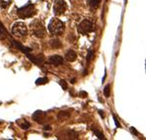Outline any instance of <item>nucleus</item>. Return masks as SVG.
Segmentation results:
<instances>
[{
  "mask_svg": "<svg viewBox=\"0 0 146 140\" xmlns=\"http://www.w3.org/2000/svg\"><path fill=\"white\" fill-rule=\"evenodd\" d=\"M30 29H31L32 34L34 35L36 38L43 39L45 38V35H47V30H45V25L39 19H35L34 21L31 23Z\"/></svg>",
  "mask_w": 146,
  "mask_h": 140,
  "instance_id": "obj_1",
  "label": "nucleus"
},
{
  "mask_svg": "<svg viewBox=\"0 0 146 140\" xmlns=\"http://www.w3.org/2000/svg\"><path fill=\"white\" fill-rule=\"evenodd\" d=\"M64 24L58 19H53L49 24V31L53 36H59L64 32Z\"/></svg>",
  "mask_w": 146,
  "mask_h": 140,
  "instance_id": "obj_2",
  "label": "nucleus"
},
{
  "mask_svg": "<svg viewBox=\"0 0 146 140\" xmlns=\"http://www.w3.org/2000/svg\"><path fill=\"white\" fill-rule=\"evenodd\" d=\"M36 14V8H35V5L32 3L27 4L26 6L20 8L18 10V16L22 19H25V18H31Z\"/></svg>",
  "mask_w": 146,
  "mask_h": 140,
  "instance_id": "obj_3",
  "label": "nucleus"
},
{
  "mask_svg": "<svg viewBox=\"0 0 146 140\" xmlns=\"http://www.w3.org/2000/svg\"><path fill=\"white\" fill-rule=\"evenodd\" d=\"M27 33H28V29H27V26L23 22H17L12 27V34L15 37L22 38V37L26 36Z\"/></svg>",
  "mask_w": 146,
  "mask_h": 140,
  "instance_id": "obj_4",
  "label": "nucleus"
},
{
  "mask_svg": "<svg viewBox=\"0 0 146 140\" xmlns=\"http://www.w3.org/2000/svg\"><path fill=\"white\" fill-rule=\"evenodd\" d=\"M77 30H78L79 34L87 35L93 31V24H92L89 20H84V21H82L80 24H79Z\"/></svg>",
  "mask_w": 146,
  "mask_h": 140,
  "instance_id": "obj_5",
  "label": "nucleus"
},
{
  "mask_svg": "<svg viewBox=\"0 0 146 140\" xmlns=\"http://www.w3.org/2000/svg\"><path fill=\"white\" fill-rule=\"evenodd\" d=\"M67 9V4L64 0H56V2L53 5V12L56 16H60L65 13Z\"/></svg>",
  "mask_w": 146,
  "mask_h": 140,
  "instance_id": "obj_6",
  "label": "nucleus"
},
{
  "mask_svg": "<svg viewBox=\"0 0 146 140\" xmlns=\"http://www.w3.org/2000/svg\"><path fill=\"white\" fill-rule=\"evenodd\" d=\"M49 62L53 65L58 66V65H61L63 63V58L60 55H53L49 58Z\"/></svg>",
  "mask_w": 146,
  "mask_h": 140,
  "instance_id": "obj_7",
  "label": "nucleus"
},
{
  "mask_svg": "<svg viewBox=\"0 0 146 140\" xmlns=\"http://www.w3.org/2000/svg\"><path fill=\"white\" fill-rule=\"evenodd\" d=\"M65 58H66V60H68V61H70V62H72V61H74L75 59L77 58V54H76V52H75L74 50H68L67 52H66V54H65Z\"/></svg>",
  "mask_w": 146,
  "mask_h": 140,
  "instance_id": "obj_8",
  "label": "nucleus"
},
{
  "mask_svg": "<svg viewBox=\"0 0 146 140\" xmlns=\"http://www.w3.org/2000/svg\"><path fill=\"white\" fill-rule=\"evenodd\" d=\"M17 124L22 129H25V130L29 129V128H30V126H31V124L26 120V119H18V120H17Z\"/></svg>",
  "mask_w": 146,
  "mask_h": 140,
  "instance_id": "obj_9",
  "label": "nucleus"
},
{
  "mask_svg": "<svg viewBox=\"0 0 146 140\" xmlns=\"http://www.w3.org/2000/svg\"><path fill=\"white\" fill-rule=\"evenodd\" d=\"M33 118L37 122H43V118H45V114L43 112H36L33 116Z\"/></svg>",
  "mask_w": 146,
  "mask_h": 140,
  "instance_id": "obj_10",
  "label": "nucleus"
},
{
  "mask_svg": "<svg viewBox=\"0 0 146 140\" xmlns=\"http://www.w3.org/2000/svg\"><path fill=\"white\" fill-rule=\"evenodd\" d=\"M49 44H51V46L53 47V48H58V47H60L62 46V44L60 43V41L57 40V39H53V40H51V42H49Z\"/></svg>",
  "mask_w": 146,
  "mask_h": 140,
  "instance_id": "obj_11",
  "label": "nucleus"
},
{
  "mask_svg": "<svg viewBox=\"0 0 146 140\" xmlns=\"http://www.w3.org/2000/svg\"><path fill=\"white\" fill-rule=\"evenodd\" d=\"M100 2H101V0H90L89 4H90V7L92 9H96V8L99 6Z\"/></svg>",
  "mask_w": 146,
  "mask_h": 140,
  "instance_id": "obj_12",
  "label": "nucleus"
},
{
  "mask_svg": "<svg viewBox=\"0 0 146 140\" xmlns=\"http://www.w3.org/2000/svg\"><path fill=\"white\" fill-rule=\"evenodd\" d=\"M69 117V114H67V113H64V112H61L58 114V118L61 120V119H64V118H68Z\"/></svg>",
  "mask_w": 146,
  "mask_h": 140,
  "instance_id": "obj_13",
  "label": "nucleus"
},
{
  "mask_svg": "<svg viewBox=\"0 0 146 140\" xmlns=\"http://www.w3.org/2000/svg\"><path fill=\"white\" fill-rule=\"evenodd\" d=\"M47 82V78H39V79L37 80L36 84H37V85H41V84H45Z\"/></svg>",
  "mask_w": 146,
  "mask_h": 140,
  "instance_id": "obj_14",
  "label": "nucleus"
},
{
  "mask_svg": "<svg viewBox=\"0 0 146 140\" xmlns=\"http://www.w3.org/2000/svg\"><path fill=\"white\" fill-rule=\"evenodd\" d=\"M110 85H107L104 89V95L105 97H109L110 96Z\"/></svg>",
  "mask_w": 146,
  "mask_h": 140,
  "instance_id": "obj_15",
  "label": "nucleus"
},
{
  "mask_svg": "<svg viewBox=\"0 0 146 140\" xmlns=\"http://www.w3.org/2000/svg\"><path fill=\"white\" fill-rule=\"evenodd\" d=\"M94 130V132H95V134L98 136V138L99 139H104V135H103V133H101L100 131H98L97 129H93Z\"/></svg>",
  "mask_w": 146,
  "mask_h": 140,
  "instance_id": "obj_16",
  "label": "nucleus"
},
{
  "mask_svg": "<svg viewBox=\"0 0 146 140\" xmlns=\"http://www.w3.org/2000/svg\"><path fill=\"white\" fill-rule=\"evenodd\" d=\"M59 83H60V85H61V87L63 88L64 90H65L66 88H67V85H66V82L64 81V80H60Z\"/></svg>",
  "mask_w": 146,
  "mask_h": 140,
  "instance_id": "obj_17",
  "label": "nucleus"
},
{
  "mask_svg": "<svg viewBox=\"0 0 146 140\" xmlns=\"http://www.w3.org/2000/svg\"><path fill=\"white\" fill-rule=\"evenodd\" d=\"M93 54H94V53H93V51H92V50L89 51V53H88V56H87V59H88V61H90L91 59L93 58Z\"/></svg>",
  "mask_w": 146,
  "mask_h": 140,
  "instance_id": "obj_18",
  "label": "nucleus"
},
{
  "mask_svg": "<svg viewBox=\"0 0 146 140\" xmlns=\"http://www.w3.org/2000/svg\"><path fill=\"white\" fill-rule=\"evenodd\" d=\"M114 121H116V126H120V123L118 122V119L116 118V116H114Z\"/></svg>",
  "mask_w": 146,
  "mask_h": 140,
  "instance_id": "obj_19",
  "label": "nucleus"
},
{
  "mask_svg": "<svg viewBox=\"0 0 146 140\" xmlns=\"http://www.w3.org/2000/svg\"><path fill=\"white\" fill-rule=\"evenodd\" d=\"M99 113H100V114H101V116L104 117V112H102V111H99Z\"/></svg>",
  "mask_w": 146,
  "mask_h": 140,
  "instance_id": "obj_20",
  "label": "nucleus"
}]
</instances>
